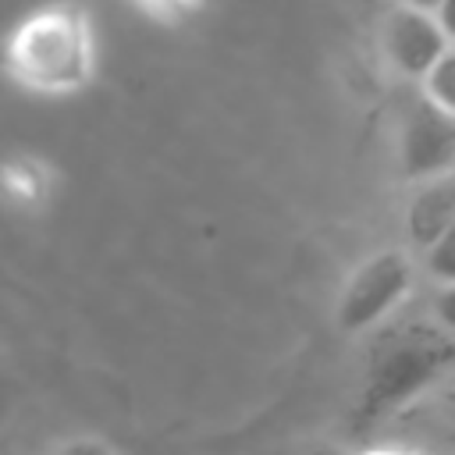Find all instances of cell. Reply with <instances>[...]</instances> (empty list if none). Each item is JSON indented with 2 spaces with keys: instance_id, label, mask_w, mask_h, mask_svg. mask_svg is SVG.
I'll list each match as a JSON object with an SVG mask.
<instances>
[{
  "instance_id": "obj_1",
  "label": "cell",
  "mask_w": 455,
  "mask_h": 455,
  "mask_svg": "<svg viewBox=\"0 0 455 455\" xmlns=\"http://www.w3.org/2000/svg\"><path fill=\"white\" fill-rule=\"evenodd\" d=\"M455 359V345L448 327L434 323H405L377 341L370 355V370L355 402V430L373 427L377 419L398 412L423 391H430Z\"/></svg>"
},
{
  "instance_id": "obj_2",
  "label": "cell",
  "mask_w": 455,
  "mask_h": 455,
  "mask_svg": "<svg viewBox=\"0 0 455 455\" xmlns=\"http://www.w3.org/2000/svg\"><path fill=\"white\" fill-rule=\"evenodd\" d=\"M92 64L89 21L78 7L60 4L21 21L7 43V71L36 92H71L85 85Z\"/></svg>"
},
{
  "instance_id": "obj_3",
  "label": "cell",
  "mask_w": 455,
  "mask_h": 455,
  "mask_svg": "<svg viewBox=\"0 0 455 455\" xmlns=\"http://www.w3.org/2000/svg\"><path fill=\"white\" fill-rule=\"evenodd\" d=\"M409 284H412V267L402 252L373 256L345 284V291L338 299V327L345 334H355V331L380 323L405 299Z\"/></svg>"
},
{
  "instance_id": "obj_4",
  "label": "cell",
  "mask_w": 455,
  "mask_h": 455,
  "mask_svg": "<svg viewBox=\"0 0 455 455\" xmlns=\"http://www.w3.org/2000/svg\"><path fill=\"white\" fill-rule=\"evenodd\" d=\"M448 4L437 7L434 14L409 11V7H395L387 14V21H384V53L402 75L423 78L444 53H451V28H448V18H444Z\"/></svg>"
},
{
  "instance_id": "obj_5",
  "label": "cell",
  "mask_w": 455,
  "mask_h": 455,
  "mask_svg": "<svg viewBox=\"0 0 455 455\" xmlns=\"http://www.w3.org/2000/svg\"><path fill=\"white\" fill-rule=\"evenodd\" d=\"M398 149L409 178H419V181L444 178L451 167V114L419 100L402 124Z\"/></svg>"
},
{
  "instance_id": "obj_6",
  "label": "cell",
  "mask_w": 455,
  "mask_h": 455,
  "mask_svg": "<svg viewBox=\"0 0 455 455\" xmlns=\"http://www.w3.org/2000/svg\"><path fill=\"white\" fill-rule=\"evenodd\" d=\"M409 228L419 249L451 235V178L448 174L419 185V196L412 199V210H409Z\"/></svg>"
},
{
  "instance_id": "obj_7",
  "label": "cell",
  "mask_w": 455,
  "mask_h": 455,
  "mask_svg": "<svg viewBox=\"0 0 455 455\" xmlns=\"http://www.w3.org/2000/svg\"><path fill=\"white\" fill-rule=\"evenodd\" d=\"M0 188L18 203H36L46 192V174L28 160L7 164V167H0Z\"/></svg>"
},
{
  "instance_id": "obj_8",
  "label": "cell",
  "mask_w": 455,
  "mask_h": 455,
  "mask_svg": "<svg viewBox=\"0 0 455 455\" xmlns=\"http://www.w3.org/2000/svg\"><path fill=\"white\" fill-rule=\"evenodd\" d=\"M448 0H398V7H409V11H423V14H434L437 7H444Z\"/></svg>"
},
{
  "instance_id": "obj_9",
  "label": "cell",
  "mask_w": 455,
  "mask_h": 455,
  "mask_svg": "<svg viewBox=\"0 0 455 455\" xmlns=\"http://www.w3.org/2000/svg\"><path fill=\"white\" fill-rule=\"evenodd\" d=\"M64 455H107V451H103L100 444H89V441H85V444H75V448H68Z\"/></svg>"
},
{
  "instance_id": "obj_10",
  "label": "cell",
  "mask_w": 455,
  "mask_h": 455,
  "mask_svg": "<svg viewBox=\"0 0 455 455\" xmlns=\"http://www.w3.org/2000/svg\"><path fill=\"white\" fill-rule=\"evenodd\" d=\"M306 455H341L338 448H313V451H306Z\"/></svg>"
},
{
  "instance_id": "obj_11",
  "label": "cell",
  "mask_w": 455,
  "mask_h": 455,
  "mask_svg": "<svg viewBox=\"0 0 455 455\" xmlns=\"http://www.w3.org/2000/svg\"><path fill=\"white\" fill-rule=\"evenodd\" d=\"M370 455H405V451H391V448H380V451H370Z\"/></svg>"
}]
</instances>
